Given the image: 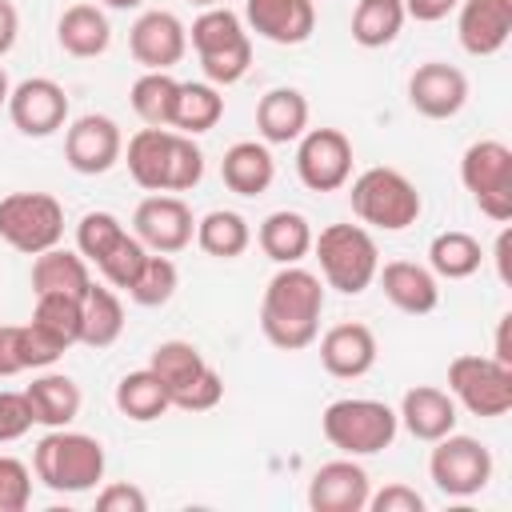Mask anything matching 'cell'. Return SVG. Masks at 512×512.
Returning a JSON list of instances; mask_svg holds the SVG:
<instances>
[{"label": "cell", "instance_id": "18", "mask_svg": "<svg viewBox=\"0 0 512 512\" xmlns=\"http://www.w3.org/2000/svg\"><path fill=\"white\" fill-rule=\"evenodd\" d=\"M376 332L360 320H344V324H332L324 336H320V364L328 376L336 380H360L376 368Z\"/></svg>", "mask_w": 512, "mask_h": 512}, {"label": "cell", "instance_id": "5", "mask_svg": "<svg viewBox=\"0 0 512 512\" xmlns=\"http://www.w3.org/2000/svg\"><path fill=\"white\" fill-rule=\"evenodd\" d=\"M352 212L360 224L368 228H380V232H404L420 220L424 212V200L416 192V184L400 172V168H364L356 180H352Z\"/></svg>", "mask_w": 512, "mask_h": 512}, {"label": "cell", "instance_id": "4", "mask_svg": "<svg viewBox=\"0 0 512 512\" xmlns=\"http://www.w3.org/2000/svg\"><path fill=\"white\" fill-rule=\"evenodd\" d=\"M312 252H316L324 288H336L340 296H360L364 288H372L380 268V248L364 224L320 228V236H312Z\"/></svg>", "mask_w": 512, "mask_h": 512}, {"label": "cell", "instance_id": "52", "mask_svg": "<svg viewBox=\"0 0 512 512\" xmlns=\"http://www.w3.org/2000/svg\"><path fill=\"white\" fill-rule=\"evenodd\" d=\"M508 248H512V232L504 228V232L496 236V272H500V280H504V284L512 280V272H508Z\"/></svg>", "mask_w": 512, "mask_h": 512}, {"label": "cell", "instance_id": "23", "mask_svg": "<svg viewBox=\"0 0 512 512\" xmlns=\"http://www.w3.org/2000/svg\"><path fill=\"white\" fill-rule=\"evenodd\" d=\"M256 132L264 144H292L308 132V96L300 88H268L256 104Z\"/></svg>", "mask_w": 512, "mask_h": 512}, {"label": "cell", "instance_id": "46", "mask_svg": "<svg viewBox=\"0 0 512 512\" xmlns=\"http://www.w3.org/2000/svg\"><path fill=\"white\" fill-rule=\"evenodd\" d=\"M368 508L372 512H424V496L416 488L392 480L380 492H368Z\"/></svg>", "mask_w": 512, "mask_h": 512}, {"label": "cell", "instance_id": "41", "mask_svg": "<svg viewBox=\"0 0 512 512\" xmlns=\"http://www.w3.org/2000/svg\"><path fill=\"white\" fill-rule=\"evenodd\" d=\"M204 176V152L192 136L176 132L172 128V140H168V180H164V192H188L196 188Z\"/></svg>", "mask_w": 512, "mask_h": 512}, {"label": "cell", "instance_id": "20", "mask_svg": "<svg viewBox=\"0 0 512 512\" xmlns=\"http://www.w3.org/2000/svg\"><path fill=\"white\" fill-rule=\"evenodd\" d=\"M456 36L468 56H496L512 36V0H460Z\"/></svg>", "mask_w": 512, "mask_h": 512}, {"label": "cell", "instance_id": "38", "mask_svg": "<svg viewBox=\"0 0 512 512\" xmlns=\"http://www.w3.org/2000/svg\"><path fill=\"white\" fill-rule=\"evenodd\" d=\"M176 284H180L176 264L164 252H148L144 264H140V272H136V280L128 284V296L140 308H160V304H168L176 296Z\"/></svg>", "mask_w": 512, "mask_h": 512}, {"label": "cell", "instance_id": "44", "mask_svg": "<svg viewBox=\"0 0 512 512\" xmlns=\"http://www.w3.org/2000/svg\"><path fill=\"white\" fill-rule=\"evenodd\" d=\"M20 348H24V368H52L68 348L56 340V336H48L40 324H20Z\"/></svg>", "mask_w": 512, "mask_h": 512}, {"label": "cell", "instance_id": "3", "mask_svg": "<svg viewBox=\"0 0 512 512\" xmlns=\"http://www.w3.org/2000/svg\"><path fill=\"white\" fill-rule=\"evenodd\" d=\"M188 40H192V48L200 56V72H204L208 84L228 88V84L248 76V68H252V40H248L244 20L232 8H224V4L204 8L192 20Z\"/></svg>", "mask_w": 512, "mask_h": 512}, {"label": "cell", "instance_id": "14", "mask_svg": "<svg viewBox=\"0 0 512 512\" xmlns=\"http://www.w3.org/2000/svg\"><path fill=\"white\" fill-rule=\"evenodd\" d=\"M128 52H132L136 64H144V72H168L188 52V28L180 24L176 12L148 8L128 28Z\"/></svg>", "mask_w": 512, "mask_h": 512}, {"label": "cell", "instance_id": "36", "mask_svg": "<svg viewBox=\"0 0 512 512\" xmlns=\"http://www.w3.org/2000/svg\"><path fill=\"white\" fill-rule=\"evenodd\" d=\"M404 0H356L352 40L360 48H388L404 28Z\"/></svg>", "mask_w": 512, "mask_h": 512}, {"label": "cell", "instance_id": "37", "mask_svg": "<svg viewBox=\"0 0 512 512\" xmlns=\"http://www.w3.org/2000/svg\"><path fill=\"white\" fill-rule=\"evenodd\" d=\"M176 88H180V80H172L168 72H144V76H136V84H132V92H128L132 112H136L148 128H172Z\"/></svg>", "mask_w": 512, "mask_h": 512}, {"label": "cell", "instance_id": "19", "mask_svg": "<svg viewBox=\"0 0 512 512\" xmlns=\"http://www.w3.org/2000/svg\"><path fill=\"white\" fill-rule=\"evenodd\" d=\"M244 20L268 44H304L316 32V0H244Z\"/></svg>", "mask_w": 512, "mask_h": 512}, {"label": "cell", "instance_id": "39", "mask_svg": "<svg viewBox=\"0 0 512 512\" xmlns=\"http://www.w3.org/2000/svg\"><path fill=\"white\" fill-rule=\"evenodd\" d=\"M32 324H40L64 348H72V344H80V300L76 296H36Z\"/></svg>", "mask_w": 512, "mask_h": 512}, {"label": "cell", "instance_id": "26", "mask_svg": "<svg viewBox=\"0 0 512 512\" xmlns=\"http://www.w3.org/2000/svg\"><path fill=\"white\" fill-rule=\"evenodd\" d=\"M28 404H32V420L44 424V428H68L76 416H80V384L64 372H44L36 376L28 388H24Z\"/></svg>", "mask_w": 512, "mask_h": 512}, {"label": "cell", "instance_id": "53", "mask_svg": "<svg viewBox=\"0 0 512 512\" xmlns=\"http://www.w3.org/2000/svg\"><path fill=\"white\" fill-rule=\"evenodd\" d=\"M108 8H116V12H132V8H140L144 0H104Z\"/></svg>", "mask_w": 512, "mask_h": 512}, {"label": "cell", "instance_id": "13", "mask_svg": "<svg viewBox=\"0 0 512 512\" xmlns=\"http://www.w3.org/2000/svg\"><path fill=\"white\" fill-rule=\"evenodd\" d=\"M132 236L148 248V252H180L192 244L196 236V220H192V208L180 200V196H164V192H152L136 204L132 212Z\"/></svg>", "mask_w": 512, "mask_h": 512}, {"label": "cell", "instance_id": "54", "mask_svg": "<svg viewBox=\"0 0 512 512\" xmlns=\"http://www.w3.org/2000/svg\"><path fill=\"white\" fill-rule=\"evenodd\" d=\"M8 92H12V84H8V72L0 68V108H8Z\"/></svg>", "mask_w": 512, "mask_h": 512}, {"label": "cell", "instance_id": "1", "mask_svg": "<svg viewBox=\"0 0 512 512\" xmlns=\"http://www.w3.org/2000/svg\"><path fill=\"white\" fill-rule=\"evenodd\" d=\"M324 312V280L300 264H280V272L264 284L260 300V332L280 352H300L320 336Z\"/></svg>", "mask_w": 512, "mask_h": 512}, {"label": "cell", "instance_id": "34", "mask_svg": "<svg viewBox=\"0 0 512 512\" xmlns=\"http://www.w3.org/2000/svg\"><path fill=\"white\" fill-rule=\"evenodd\" d=\"M480 264H484V248L472 232L448 228L436 232L428 244V268L436 272V280H468L472 272H480Z\"/></svg>", "mask_w": 512, "mask_h": 512}, {"label": "cell", "instance_id": "29", "mask_svg": "<svg viewBox=\"0 0 512 512\" xmlns=\"http://www.w3.org/2000/svg\"><path fill=\"white\" fill-rule=\"evenodd\" d=\"M148 368L160 376V384H164V392H168V400L176 404L212 364L204 360V352L192 344V340H164V344H156L152 348V360H148Z\"/></svg>", "mask_w": 512, "mask_h": 512}, {"label": "cell", "instance_id": "24", "mask_svg": "<svg viewBox=\"0 0 512 512\" xmlns=\"http://www.w3.org/2000/svg\"><path fill=\"white\" fill-rule=\"evenodd\" d=\"M220 180L236 196H260L276 180V160L264 140H236L220 160Z\"/></svg>", "mask_w": 512, "mask_h": 512}, {"label": "cell", "instance_id": "25", "mask_svg": "<svg viewBox=\"0 0 512 512\" xmlns=\"http://www.w3.org/2000/svg\"><path fill=\"white\" fill-rule=\"evenodd\" d=\"M92 288V272L88 260L72 248H48L32 260V292L36 296H76L84 300V292Z\"/></svg>", "mask_w": 512, "mask_h": 512}, {"label": "cell", "instance_id": "12", "mask_svg": "<svg viewBox=\"0 0 512 512\" xmlns=\"http://www.w3.org/2000/svg\"><path fill=\"white\" fill-rule=\"evenodd\" d=\"M124 156V136L120 124L104 112H84L68 124L64 132V160L72 172L80 176H104L108 168H116Z\"/></svg>", "mask_w": 512, "mask_h": 512}, {"label": "cell", "instance_id": "55", "mask_svg": "<svg viewBox=\"0 0 512 512\" xmlns=\"http://www.w3.org/2000/svg\"><path fill=\"white\" fill-rule=\"evenodd\" d=\"M188 4H200V8H216V4H224V0H188Z\"/></svg>", "mask_w": 512, "mask_h": 512}, {"label": "cell", "instance_id": "17", "mask_svg": "<svg viewBox=\"0 0 512 512\" xmlns=\"http://www.w3.org/2000/svg\"><path fill=\"white\" fill-rule=\"evenodd\" d=\"M408 104L428 120H452L468 104V76L456 64L428 60L408 76Z\"/></svg>", "mask_w": 512, "mask_h": 512}, {"label": "cell", "instance_id": "48", "mask_svg": "<svg viewBox=\"0 0 512 512\" xmlns=\"http://www.w3.org/2000/svg\"><path fill=\"white\" fill-rule=\"evenodd\" d=\"M24 368V348H20V324H0V380L20 376Z\"/></svg>", "mask_w": 512, "mask_h": 512}, {"label": "cell", "instance_id": "27", "mask_svg": "<svg viewBox=\"0 0 512 512\" xmlns=\"http://www.w3.org/2000/svg\"><path fill=\"white\" fill-rule=\"evenodd\" d=\"M56 40H60V48H64L68 56L92 60V56L108 52V44H112V24H108V16H104L96 4H72V8H64L60 20H56Z\"/></svg>", "mask_w": 512, "mask_h": 512}, {"label": "cell", "instance_id": "47", "mask_svg": "<svg viewBox=\"0 0 512 512\" xmlns=\"http://www.w3.org/2000/svg\"><path fill=\"white\" fill-rule=\"evenodd\" d=\"M96 508H100V512H144V508H148V496H144V488L120 480V484H104V488H100Z\"/></svg>", "mask_w": 512, "mask_h": 512}, {"label": "cell", "instance_id": "9", "mask_svg": "<svg viewBox=\"0 0 512 512\" xmlns=\"http://www.w3.org/2000/svg\"><path fill=\"white\" fill-rule=\"evenodd\" d=\"M448 392L460 408L480 420H496L512 408V368L496 356L464 352L448 364Z\"/></svg>", "mask_w": 512, "mask_h": 512}, {"label": "cell", "instance_id": "11", "mask_svg": "<svg viewBox=\"0 0 512 512\" xmlns=\"http://www.w3.org/2000/svg\"><path fill=\"white\" fill-rule=\"evenodd\" d=\"M296 176L308 192H336L352 180V140L340 128H308L296 140Z\"/></svg>", "mask_w": 512, "mask_h": 512}, {"label": "cell", "instance_id": "50", "mask_svg": "<svg viewBox=\"0 0 512 512\" xmlns=\"http://www.w3.org/2000/svg\"><path fill=\"white\" fill-rule=\"evenodd\" d=\"M16 36H20V12H16L12 0H0V56L12 52Z\"/></svg>", "mask_w": 512, "mask_h": 512}, {"label": "cell", "instance_id": "10", "mask_svg": "<svg viewBox=\"0 0 512 512\" xmlns=\"http://www.w3.org/2000/svg\"><path fill=\"white\" fill-rule=\"evenodd\" d=\"M496 472V460L488 452V444H480L476 436H460V432H448L440 440H432V456H428V476L432 484L452 496V500H468L476 492L488 488Z\"/></svg>", "mask_w": 512, "mask_h": 512}, {"label": "cell", "instance_id": "15", "mask_svg": "<svg viewBox=\"0 0 512 512\" xmlns=\"http://www.w3.org/2000/svg\"><path fill=\"white\" fill-rule=\"evenodd\" d=\"M8 116L24 136H52L68 124V92L52 76H28L8 92Z\"/></svg>", "mask_w": 512, "mask_h": 512}, {"label": "cell", "instance_id": "33", "mask_svg": "<svg viewBox=\"0 0 512 512\" xmlns=\"http://www.w3.org/2000/svg\"><path fill=\"white\" fill-rule=\"evenodd\" d=\"M196 244L204 256H216V260H236L248 252L252 244V228L240 212L232 208H212L196 220Z\"/></svg>", "mask_w": 512, "mask_h": 512}, {"label": "cell", "instance_id": "22", "mask_svg": "<svg viewBox=\"0 0 512 512\" xmlns=\"http://www.w3.org/2000/svg\"><path fill=\"white\" fill-rule=\"evenodd\" d=\"M396 420L408 428L412 440L432 444V440L456 432V420H460V416H456L452 392H444V388H436V384H416V388H408V392L400 396Z\"/></svg>", "mask_w": 512, "mask_h": 512}, {"label": "cell", "instance_id": "49", "mask_svg": "<svg viewBox=\"0 0 512 512\" xmlns=\"http://www.w3.org/2000/svg\"><path fill=\"white\" fill-rule=\"evenodd\" d=\"M456 4L460 0H404V16L416 20V24H436L448 12H456Z\"/></svg>", "mask_w": 512, "mask_h": 512}, {"label": "cell", "instance_id": "42", "mask_svg": "<svg viewBox=\"0 0 512 512\" xmlns=\"http://www.w3.org/2000/svg\"><path fill=\"white\" fill-rule=\"evenodd\" d=\"M144 256H148V248H144L132 232H124V236L116 240V248H112L96 268H100L104 284H112V288H124V292H128V284L136 280V272H140Z\"/></svg>", "mask_w": 512, "mask_h": 512}, {"label": "cell", "instance_id": "16", "mask_svg": "<svg viewBox=\"0 0 512 512\" xmlns=\"http://www.w3.org/2000/svg\"><path fill=\"white\" fill-rule=\"evenodd\" d=\"M372 480L356 464V456L328 460L308 480V508L312 512H364L368 508Z\"/></svg>", "mask_w": 512, "mask_h": 512}, {"label": "cell", "instance_id": "30", "mask_svg": "<svg viewBox=\"0 0 512 512\" xmlns=\"http://www.w3.org/2000/svg\"><path fill=\"white\" fill-rule=\"evenodd\" d=\"M124 332V304L116 296V288L108 284H96L84 292L80 300V344L88 348H112Z\"/></svg>", "mask_w": 512, "mask_h": 512}, {"label": "cell", "instance_id": "43", "mask_svg": "<svg viewBox=\"0 0 512 512\" xmlns=\"http://www.w3.org/2000/svg\"><path fill=\"white\" fill-rule=\"evenodd\" d=\"M32 500V468L16 456H0V512H24Z\"/></svg>", "mask_w": 512, "mask_h": 512}, {"label": "cell", "instance_id": "6", "mask_svg": "<svg viewBox=\"0 0 512 512\" xmlns=\"http://www.w3.org/2000/svg\"><path fill=\"white\" fill-rule=\"evenodd\" d=\"M320 432L344 456H376V452H384L396 440L400 420H396V412L384 400L344 396V400H332L324 408Z\"/></svg>", "mask_w": 512, "mask_h": 512}, {"label": "cell", "instance_id": "45", "mask_svg": "<svg viewBox=\"0 0 512 512\" xmlns=\"http://www.w3.org/2000/svg\"><path fill=\"white\" fill-rule=\"evenodd\" d=\"M32 404L24 392H0V444L20 440L32 428Z\"/></svg>", "mask_w": 512, "mask_h": 512}, {"label": "cell", "instance_id": "51", "mask_svg": "<svg viewBox=\"0 0 512 512\" xmlns=\"http://www.w3.org/2000/svg\"><path fill=\"white\" fill-rule=\"evenodd\" d=\"M508 324H512V316L504 312V316H500V324H496V352H492V356H496L500 364H508V368H512V348H508Z\"/></svg>", "mask_w": 512, "mask_h": 512}, {"label": "cell", "instance_id": "28", "mask_svg": "<svg viewBox=\"0 0 512 512\" xmlns=\"http://www.w3.org/2000/svg\"><path fill=\"white\" fill-rule=\"evenodd\" d=\"M256 240H260V248L272 264H300L312 252V224H308L304 212L280 208V212H268L260 220Z\"/></svg>", "mask_w": 512, "mask_h": 512}, {"label": "cell", "instance_id": "35", "mask_svg": "<svg viewBox=\"0 0 512 512\" xmlns=\"http://www.w3.org/2000/svg\"><path fill=\"white\" fill-rule=\"evenodd\" d=\"M116 408H120V416H128L136 424H152L172 408V400H168V392H164V384H160V376L152 368H136V372L120 376Z\"/></svg>", "mask_w": 512, "mask_h": 512}, {"label": "cell", "instance_id": "32", "mask_svg": "<svg viewBox=\"0 0 512 512\" xmlns=\"http://www.w3.org/2000/svg\"><path fill=\"white\" fill-rule=\"evenodd\" d=\"M224 116V96L216 84L208 80H180L176 88V104H172V128L184 136H200L212 132Z\"/></svg>", "mask_w": 512, "mask_h": 512}, {"label": "cell", "instance_id": "31", "mask_svg": "<svg viewBox=\"0 0 512 512\" xmlns=\"http://www.w3.org/2000/svg\"><path fill=\"white\" fill-rule=\"evenodd\" d=\"M168 140H172V128H148V124L136 136H128L124 164H128V176L144 192H164V180H168Z\"/></svg>", "mask_w": 512, "mask_h": 512}, {"label": "cell", "instance_id": "40", "mask_svg": "<svg viewBox=\"0 0 512 512\" xmlns=\"http://www.w3.org/2000/svg\"><path fill=\"white\" fill-rule=\"evenodd\" d=\"M124 232H128V228L120 224V216H112V212H84L80 224H76V252H80L88 264H100V260L116 248V240H120Z\"/></svg>", "mask_w": 512, "mask_h": 512}, {"label": "cell", "instance_id": "8", "mask_svg": "<svg viewBox=\"0 0 512 512\" xmlns=\"http://www.w3.org/2000/svg\"><path fill=\"white\" fill-rule=\"evenodd\" d=\"M460 184L472 192L476 208L508 224L512 220V148L504 140H476L460 156Z\"/></svg>", "mask_w": 512, "mask_h": 512}, {"label": "cell", "instance_id": "21", "mask_svg": "<svg viewBox=\"0 0 512 512\" xmlns=\"http://www.w3.org/2000/svg\"><path fill=\"white\" fill-rule=\"evenodd\" d=\"M380 292L392 308L408 312V316H428L440 304V280L432 268L416 264V260H388L384 268H376Z\"/></svg>", "mask_w": 512, "mask_h": 512}, {"label": "cell", "instance_id": "2", "mask_svg": "<svg viewBox=\"0 0 512 512\" xmlns=\"http://www.w3.org/2000/svg\"><path fill=\"white\" fill-rule=\"evenodd\" d=\"M104 464V444L72 428H48L32 448V476L52 492H92L104 480Z\"/></svg>", "mask_w": 512, "mask_h": 512}, {"label": "cell", "instance_id": "7", "mask_svg": "<svg viewBox=\"0 0 512 512\" xmlns=\"http://www.w3.org/2000/svg\"><path fill=\"white\" fill-rule=\"evenodd\" d=\"M64 236V208L52 192H8L0 196V240L24 256L56 248Z\"/></svg>", "mask_w": 512, "mask_h": 512}]
</instances>
